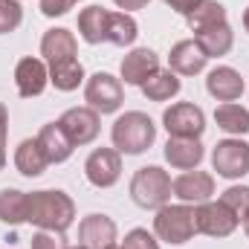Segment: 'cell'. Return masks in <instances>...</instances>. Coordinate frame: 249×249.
<instances>
[{
	"instance_id": "cell-37",
	"label": "cell",
	"mask_w": 249,
	"mask_h": 249,
	"mask_svg": "<svg viewBox=\"0 0 249 249\" xmlns=\"http://www.w3.org/2000/svg\"><path fill=\"white\" fill-rule=\"evenodd\" d=\"M241 20H244V29H247V32H249V6H247V9H244V18H241Z\"/></svg>"
},
{
	"instance_id": "cell-36",
	"label": "cell",
	"mask_w": 249,
	"mask_h": 249,
	"mask_svg": "<svg viewBox=\"0 0 249 249\" xmlns=\"http://www.w3.org/2000/svg\"><path fill=\"white\" fill-rule=\"evenodd\" d=\"M113 3H116L122 12H127V15H130V12H139V9H145L151 0H113Z\"/></svg>"
},
{
	"instance_id": "cell-38",
	"label": "cell",
	"mask_w": 249,
	"mask_h": 249,
	"mask_svg": "<svg viewBox=\"0 0 249 249\" xmlns=\"http://www.w3.org/2000/svg\"><path fill=\"white\" fill-rule=\"evenodd\" d=\"M244 232H247V238H249V217L244 220Z\"/></svg>"
},
{
	"instance_id": "cell-35",
	"label": "cell",
	"mask_w": 249,
	"mask_h": 249,
	"mask_svg": "<svg viewBox=\"0 0 249 249\" xmlns=\"http://www.w3.org/2000/svg\"><path fill=\"white\" fill-rule=\"evenodd\" d=\"M6 136H9V110L0 102V148H6Z\"/></svg>"
},
{
	"instance_id": "cell-1",
	"label": "cell",
	"mask_w": 249,
	"mask_h": 249,
	"mask_svg": "<svg viewBox=\"0 0 249 249\" xmlns=\"http://www.w3.org/2000/svg\"><path fill=\"white\" fill-rule=\"evenodd\" d=\"M26 223L47 229V232H58L64 235L72 223H75V203L72 197L61 188H41V191H29V212H26Z\"/></svg>"
},
{
	"instance_id": "cell-23",
	"label": "cell",
	"mask_w": 249,
	"mask_h": 249,
	"mask_svg": "<svg viewBox=\"0 0 249 249\" xmlns=\"http://www.w3.org/2000/svg\"><path fill=\"white\" fill-rule=\"evenodd\" d=\"M15 168L23 177H41L50 168V162H47L38 139H20L18 142V148H15Z\"/></svg>"
},
{
	"instance_id": "cell-39",
	"label": "cell",
	"mask_w": 249,
	"mask_h": 249,
	"mask_svg": "<svg viewBox=\"0 0 249 249\" xmlns=\"http://www.w3.org/2000/svg\"><path fill=\"white\" fill-rule=\"evenodd\" d=\"M64 249H87V247H81V244H78V247H64Z\"/></svg>"
},
{
	"instance_id": "cell-27",
	"label": "cell",
	"mask_w": 249,
	"mask_h": 249,
	"mask_svg": "<svg viewBox=\"0 0 249 249\" xmlns=\"http://www.w3.org/2000/svg\"><path fill=\"white\" fill-rule=\"evenodd\" d=\"M186 23L191 32H203V29H212V26H220V23H229V20H226L223 3H217V0H200L186 15Z\"/></svg>"
},
{
	"instance_id": "cell-25",
	"label": "cell",
	"mask_w": 249,
	"mask_h": 249,
	"mask_svg": "<svg viewBox=\"0 0 249 249\" xmlns=\"http://www.w3.org/2000/svg\"><path fill=\"white\" fill-rule=\"evenodd\" d=\"M214 122L229 136H244L249 133V110L238 102H220L214 107Z\"/></svg>"
},
{
	"instance_id": "cell-30",
	"label": "cell",
	"mask_w": 249,
	"mask_h": 249,
	"mask_svg": "<svg viewBox=\"0 0 249 249\" xmlns=\"http://www.w3.org/2000/svg\"><path fill=\"white\" fill-rule=\"evenodd\" d=\"M23 23V9L20 0H0V35L15 32Z\"/></svg>"
},
{
	"instance_id": "cell-17",
	"label": "cell",
	"mask_w": 249,
	"mask_h": 249,
	"mask_svg": "<svg viewBox=\"0 0 249 249\" xmlns=\"http://www.w3.org/2000/svg\"><path fill=\"white\" fill-rule=\"evenodd\" d=\"M206 53L200 50V44L194 38H186V41H177L168 53V70L177 72V75H200L206 70Z\"/></svg>"
},
{
	"instance_id": "cell-2",
	"label": "cell",
	"mask_w": 249,
	"mask_h": 249,
	"mask_svg": "<svg viewBox=\"0 0 249 249\" xmlns=\"http://www.w3.org/2000/svg\"><path fill=\"white\" fill-rule=\"evenodd\" d=\"M110 139H113V148L124 154V157H139L145 154L154 139H157V124L148 113L142 110H127L122 116H116V122L110 127Z\"/></svg>"
},
{
	"instance_id": "cell-15",
	"label": "cell",
	"mask_w": 249,
	"mask_h": 249,
	"mask_svg": "<svg viewBox=\"0 0 249 249\" xmlns=\"http://www.w3.org/2000/svg\"><path fill=\"white\" fill-rule=\"evenodd\" d=\"M206 90H209V96L212 99H217V102H238L241 96H244V90H247V81H244V75L235 70V67H214V70H209V75H206Z\"/></svg>"
},
{
	"instance_id": "cell-6",
	"label": "cell",
	"mask_w": 249,
	"mask_h": 249,
	"mask_svg": "<svg viewBox=\"0 0 249 249\" xmlns=\"http://www.w3.org/2000/svg\"><path fill=\"white\" fill-rule=\"evenodd\" d=\"M212 168L223 180H244L249 174V142L241 136L220 139L212 148Z\"/></svg>"
},
{
	"instance_id": "cell-22",
	"label": "cell",
	"mask_w": 249,
	"mask_h": 249,
	"mask_svg": "<svg viewBox=\"0 0 249 249\" xmlns=\"http://www.w3.org/2000/svg\"><path fill=\"white\" fill-rule=\"evenodd\" d=\"M142 96L148 99V102H171L174 96H180V90H183V81H180V75L177 72H171V70H157L142 87Z\"/></svg>"
},
{
	"instance_id": "cell-4",
	"label": "cell",
	"mask_w": 249,
	"mask_h": 249,
	"mask_svg": "<svg viewBox=\"0 0 249 249\" xmlns=\"http://www.w3.org/2000/svg\"><path fill=\"white\" fill-rule=\"evenodd\" d=\"M154 235H157V241L171 244V247L188 244V241L197 235L194 206H188V203H165L162 209H157Z\"/></svg>"
},
{
	"instance_id": "cell-8",
	"label": "cell",
	"mask_w": 249,
	"mask_h": 249,
	"mask_svg": "<svg viewBox=\"0 0 249 249\" xmlns=\"http://www.w3.org/2000/svg\"><path fill=\"white\" fill-rule=\"evenodd\" d=\"M194 223H197V232L209 238H229L241 226V220L220 200H206L194 206Z\"/></svg>"
},
{
	"instance_id": "cell-33",
	"label": "cell",
	"mask_w": 249,
	"mask_h": 249,
	"mask_svg": "<svg viewBox=\"0 0 249 249\" xmlns=\"http://www.w3.org/2000/svg\"><path fill=\"white\" fill-rule=\"evenodd\" d=\"M75 6V0H41V15L44 18H61Z\"/></svg>"
},
{
	"instance_id": "cell-16",
	"label": "cell",
	"mask_w": 249,
	"mask_h": 249,
	"mask_svg": "<svg viewBox=\"0 0 249 249\" xmlns=\"http://www.w3.org/2000/svg\"><path fill=\"white\" fill-rule=\"evenodd\" d=\"M165 162L177 171H194L200 168L203 157H206V148L200 145V139H183V136H168L165 142Z\"/></svg>"
},
{
	"instance_id": "cell-14",
	"label": "cell",
	"mask_w": 249,
	"mask_h": 249,
	"mask_svg": "<svg viewBox=\"0 0 249 249\" xmlns=\"http://www.w3.org/2000/svg\"><path fill=\"white\" fill-rule=\"evenodd\" d=\"M160 70V55L148 47H133L119 64V72H122L124 84H133V87H142L154 72Z\"/></svg>"
},
{
	"instance_id": "cell-26",
	"label": "cell",
	"mask_w": 249,
	"mask_h": 249,
	"mask_svg": "<svg viewBox=\"0 0 249 249\" xmlns=\"http://www.w3.org/2000/svg\"><path fill=\"white\" fill-rule=\"evenodd\" d=\"M84 64L78 58H67V61L50 64V84L61 93H72L84 84Z\"/></svg>"
},
{
	"instance_id": "cell-13",
	"label": "cell",
	"mask_w": 249,
	"mask_h": 249,
	"mask_svg": "<svg viewBox=\"0 0 249 249\" xmlns=\"http://www.w3.org/2000/svg\"><path fill=\"white\" fill-rule=\"evenodd\" d=\"M171 194L180 200V203H188V206H200L206 200L214 197V177L209 171H183L177 180H171Z\"/></svg>"
},
{
	"instance_id": "cell-21",
	"label": "cell",
	"mask_w": 249,
	"mask_h": 249,
	"mask_svg": "<svg viewBox=\"0 0 249 249\" xmlns=\"http://www.w3.org/2000/svg\"><path fill=\"white\" fill-rule=\"evenodd\" d=\"M194 41L200 44V50L206 53V58H220V55H229V53H232V47H235V32H232L229 23H220V26L194 32Z\"/></svg>"
},
{
	"instance_id": "cell-19",
	"label": "cell",
	"mask_w": 249,
	"mask_h": 249,
	"mask_svg": "<svg viewBox=\"0 0 249 249\" xmlns=\"http://www.w3.org/2000/svg\"><path fill=\"white\" fill-rule=\"evenodd\" d=\"M78 41L70 29L55 26V29H47L44 38H41V58L47 64H58L67 58H78Z\"/></svg>"
},
{
	"instance_id": "cell-32",
	"label": "cell",
	"mask_w": 249,
	"mask_h": 249,
	"mask_svg": "<svg viewBox=\"0 0 249 249\" xmlns=\"http://www.w3.org/2000/svg\"><path fill=\"white\" fill-rule=\"evenodd\" d=\"M32 249H64V241L58 232H47V229H38L29 241Z\"/></svg>"
},
{
	"instance_id": "cell-18",
	"label": "cell",
	"mask_w": 249,
	"mask_h": 249,
	"mask_svg": "<svg viewBox=\"0 0 249 249\" xmlns=\"http://www.w3.org/2000/svg\"><path fill=\"white\" fill-rule=\"evenodd\" d=\"M35 139H38V145H41V151H44V157H47L50 165L67 162V160L72 157V151H75V145L70 142V136L64 133V127L58 122L41 124V130H38Z\"/></svg>"
},
{
	"instance_id": "cell-12",
	"label": "cell",
	"mask_w": 249,
	"mask_h": 249,
	"mask_svg": "<svg viewBox=\"0 0 249 249\" xmlns=\"http://www.w3.org/2000/svg\"><path fill=\"white\" fill-rule=\"evenodd\" d=\"M50 84V64L44 58H35V55H26L15 64V87H18V96L20 99H35L47 90Z\"/></svg>"
},
{
	"instance_id": "cell-40",
	"label": "cell",
	"mask_w": 249,
	"mask_h": 249,
	"mask_svg": "<svg viewBox=\"0 0 249 249\" xmlns=\"http://www.w3.org/2000/svg\"><path fill=\"white\" fill-rule=\"evenodd\" d=\"M75 3H78V0H75Z\"/></svg>"
},
{
	"instance_id": "cell-9",
	"label": "cell",
	"mask_w": 249,
	"mask_h": 249,
	"mask_svg": "<svg viewBox=\"0 0 249 249\" xmlns=\"http://www.w3.org/2000/svg\"><path fill=\"white\" fill-rule=\"evenodd\" d=\"M84 177L96 188H113L122 180V154L116 148H96L84 160Z\"/></svg>"
},
{
	"instance_id": "cell-24",
	"label": "cell",
	"mask_w": 249,
	"mask_h": 249,
	"mask_svg": "<svg viewBox=\"0 0 249 249\" xmlns=\"http://www.w3.org/2000/svg\"><path fill=\"white\" fill-rule=\"evenodd\" d=\"M29 212V194L20 188H0V223L6 226H20L26 223Z\"/></svg>"
},
{
	"instance_id": "cell-41",
	"label": "cell",
	"mask_w": 249,
	"mask_h": 249,
	"mask_svg": "<svg viewBox=\"0 0 249 249\" xmlns=\"http://www.w3.org/2000/svg\"><path fill=\"white\" fill-rule=\"evenodd\" d=\"M116 249H119V247H116Z\"/></svg>"
},
{
	"instance_id": "cell-29",
	"label": "cell",
	"mask_w": 249,
	"mask_h": 249,
	"mask_svg": "<svg viewBox=\"0 0 249 249\" xmlns=\"http://www.w3.org/2000/svg\"><path fill=\"white\" fill-rule=\"evenodd\" d=\"M217 200H220L241 223L249 217V186H229Z\"/></svg>"
},
{
	"instance_id": "cell-28",
	"label": "cell",
	"mask_w": 249,
	"mask_h": 249,
	"mask_svg": "<svg viewBox=\"0 0 249 249\" xmlns=\"http://www.w3.org/2000/svg\"><path fill=\"white\" fill-rule=\"evenodd\" d=\"M139 35V23L127 12H107V44L130 47Z\"/></svg>"
},
{
	"instance_id": "cell-34",
	"label": "cell",
	"mask_w": 249,
	"mask_h": 249,
	"mask_svg": "<svg viewBox=\"0 0 249 249\" xmlns=\"http://www.w3.org/2000/svg\"><path fill=\"white\" fill-rule=\"evenodd\" d=\"M162 3H165L168 9H174L177 15H183V18H186V15L197 6V3H200V0H162Z\"/></svg>"
},
{
	"instance_id": "cell-11",
	"label": "cell",
	"mask_w": 249,
	"mask_h": 249,
	"mask_svg": "<svg viewBox=\"0 0 249 249\" xmlns=\"http://www.w3.org/2000/svg\"><path fill=\"white\" fill-rule=\"evenodd\" d=\"M78 241L81 247L87 249H116L119 247V229H116V220L102 214V212H93L87 217H81L78 223Z\"/></svg>"
},
{
	"instance_id": "cell-7",
	"label": "cell",
	"mask_w": 249,
	"mask_h": 249,
	"mask_svg": "<svg viewBox=\"0 0 249 249\" xmlns=\"http://www.w3.org/2000/svg\"><path fill=\"white\" fill-rule=\"evenodd\" d=\"M162 127L168 136H183V139H200L206 133V113L194 102H174L162 113Z\"/></svg>"
},
{
	"instance_id": "cell-5",
	"label": "cell",
	"mask_w": 249,
	"mask_h": 249,
	"mask_svg": "<svg viewBox=\"0 0 249 249\" xmlns=\"http://www.w3.org/2000/svg\"><path fill=\"white\" fill-rule=\"evenodd\" d=\"M84 102L87 107H93L99 116H107V113H116L124 102V87L122 78L110 75V72H93L87 81H84Z\"/></svg>"
},
{
	"instance_id": "cell-10",
	"label": "cell",
	"mask_w": 249,
	"mask_h": 249,
	"mask_svg": "<svg viewBox=\"0 0 249 249\" xmlns=\"http://www.w3.org/2000/svg\"><path fill=\"white\" fill-rule=\"evenodd\" d=\"M58 124L64 127V133L70 136V142L75 145V148H84V145H90V142H96L99 139V130H102V116L93 110V107H70V110H64Z\"/></svg>"
},
{
	"instance_id": "cell-20",
	"label": "cell",
	"mask_w": 249,
	"mask_h": 249,
	"mask_svg": "<svg viewBox=\"0 0 249 249\" xmlns=\"http://www.w3.org/2000/svg\"><path fill=\"white\" fill-rule=\"evenodd\" d=\"M78 35L84 44H107V9L102 6H87L78 12Z\"/></svg>"
},
{
	"instance_id": "cell-31",
	"label": "cell",
	"mask_w": 249,
	"mask_h": 249,
	"mask_svg": "<svg viewBox=\"0 0 249 249\" xmlns=\"http://www.w3.org/2000/svg\"><path fill=\"white\" fill-rule=\"evenodd\" d=\"M119 249H160V241L148 229H130L124 235V241L119 244Z\"/></svg>"
},
{
	"instance_id": "cell-3",
	"label": "cell",
	"mask_w": 249,
	"mask_h": 249,
	"mask_svg": "<svg viewBox=\"0 0 249 249\" xmlns=\"http://www.w3.org/2000/svg\"><path fill=\"white\" fill-rule=\"evenodd\" d=\"M130 200L139 209H162L165 203H171V174L160 165H145L130 177Z\"/></svg>"
}]
</instances>
